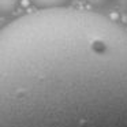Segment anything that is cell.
<instances>
[{"mask_svg":"<svg viewBox=\"0 0 127 127\" xmlns=\"http://www.w3.org/2000/svg\"><path fill=\"white\" fill-rule=\"evenodd\" d=\"M18 0H0V14L6 15L10 14L15 8Z\"/></svg>","mask_w":127,"mask_h":127,"instance_id":"3","label":"cell"},{"mask_svg":"<svg viewBox=\"0 0 127 127\" xmlns=\"http://www.w3.org/2000/svg\"><path fill=\"white\" fill-rule=\"evenodd\" d=\"M111 0H88V3L92 4L94 7H101V6H105L107 3H109Z\"/></svg>","mask_w":127,"mask_h":127,"instance_id":"4","label":"cell"},{"mask_svg":"<svg viewBox=\"0 0 127 127\" xmlns=\"http://www.w3.org/2000/svg\"><path fill=\"white\" fill-rule=\"evenodd\" d=\"M120 4H122V7H123V10L127 12V0H120Z\"/></svg>","mask_w":127,"mask_h":127,"instance_id":"5","label":"cell"},{"mask_svg":"<svg viewBox=\"0 0 127 127\" xmlns=\"http://www.w3.org/2000/svg\"><path fill=\"white\" fill-rule=\"evenodd\" d=\"M70 0H32V3L38 10H51L66 7Z\"/></svg>","mask_w":127,"mask_h":127,"instance_id":"2","label":"cell"},{"mask_svg":"<svg viewBox=\"0 0 127 127\" xmlns=\"http://www.w3.org/2000/svg\"><path fill=\"white\" fill-rule=\"evenodd\" d=\"M0 127H127V32L66 7L3 26Z\"/></svg>","mask_w":127,"mask_h":127,"instance_id":"1","label":"cell"}]
</instances>
